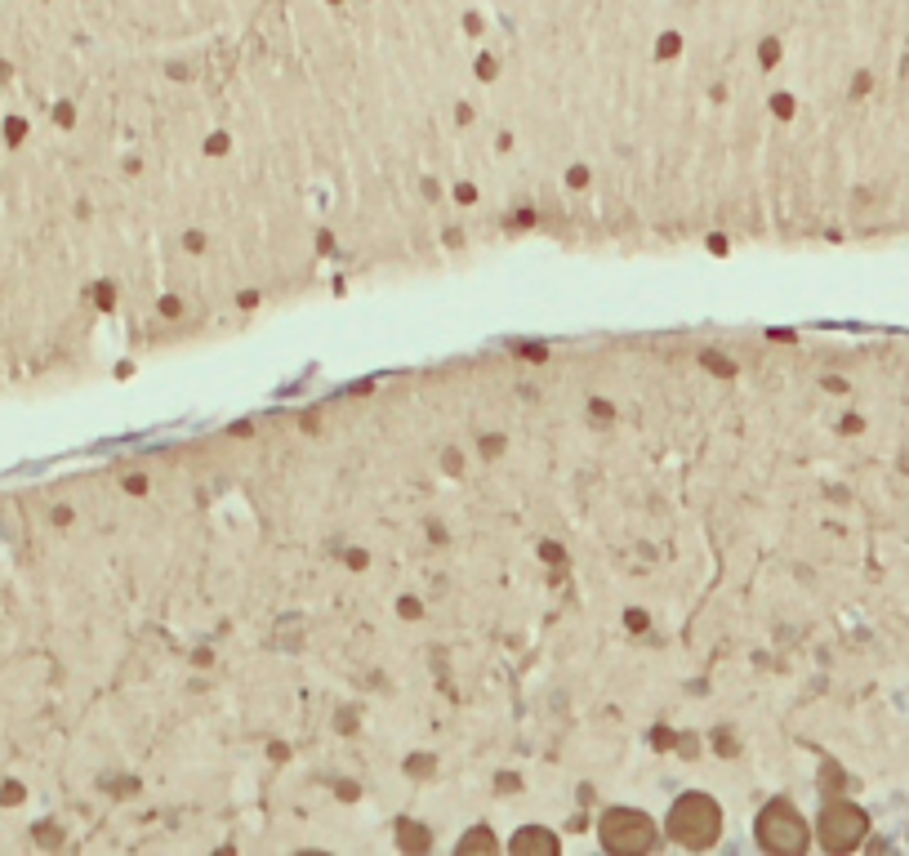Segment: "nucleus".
I'll return each instance as SVG.
<instances>
[{
  "label": "nucleus",
  "instance_id": "nucleus-1",
  "mask_svg": "<svg viewBox=\"0 0 909 856\" xmlns=\"http://www.w3.org/2000/svg\"><path fill=\"white\" fill-rule=\"evenodd\" d=\"M718 830H723V812L714 799L705 794H682L669 812V834L677 843H687V847H714L718 843Z\"/></svg>",
  "mask_w": 909,
  "mask_h": 856
},
{
  "label": "nucleus",
  "instance_id": "nucleus-2",
  "mask_svg": "<svg viewBox=\"0 0 909 856\" xmlns=\"http://www.w3.org/2000/svg\"><path fill=\"white\" fill-rule=\"evenodd\" d=\"M808 821L799 816V807H793L789 799H776V803H767L762 807V816H758V843L767 847V852H803L808 847Z\"/></svg>",
  "mask_w": 909,
  "mask_h": 856
},
{
  "label": "nucleus",
  "instance_id": "nucleus-3",
  "mask_svg": "<svg viewBox=\"0 0 909 856\" xmlns=\"http://www.w3.org/2000/svg\"><path fill=\"white\" fill-rule=\"evenodd\" d=\"M602 834V847L607 852H620V856H638V852H651L655 847V825L633 812V807H611L598 825Z\"/></svg>",
  "mask_w": 909,
  "mask_h": 856
},
{
  "label": "nucleus",
  "instance_id": "nucleus-4",
  "mask_svg": "<svg viewBox=\"0 0 909 856\" xmlns=\"http://www.w3.org/2000/svg\"><path fill=\"white\" fill-rule=\"evenodd\" d=\"M865 830H869V821H865V812L852 807V803H830V807L821 812V843H825L830 852H852V847L865 838Z\"/></svg>",
  "mask_w": 909,
  "mask_h": 856
},
{
  "label": "nucleus",
  "instance_id": "nucleus-5",
  "mask_svg": "<svg viewBox=\"0 0 909 856\" xmlns=\"http://www.w3.org/2000/svg\"><path fill=\"white\" fill-rule=\"evenodd\" d=\"M513 852H544V856H553V852H557V838H553L548 830H522V834L513 838Z\"/></svg>",
  "mask_w": 909,
  "mask_h": 856
},
{
  "label": "nucleus",
  "instance_id": "nucleus-6",
  "mask_svg": "<svg viewBox=\"0 0 909 856\" xmlns=\"http://www.w3.org/2000/svg\"><path fill=\"white\" fill-rule=\"evenodd\" d=\"M464 847H495V838H486V834H473V838H464Z\"/></svg>",
  "mask_w": 909,
  "mask_h": 856
},
{
  "label": "nucleus",
  "instance_id": "nucleus-7",
  "mask_svg": "<svg viewBox=\"0 0 909 856\" xmlns=\"http://www.w3.org/2000/svg\"><path fill=\"white\" fill-rule=\"evenodd\" d=\"M660 54H677V36H664V41H660Z\"/></svg>",
  "mask_w": 909,
  "mask_h": 856
}]
</instances>
